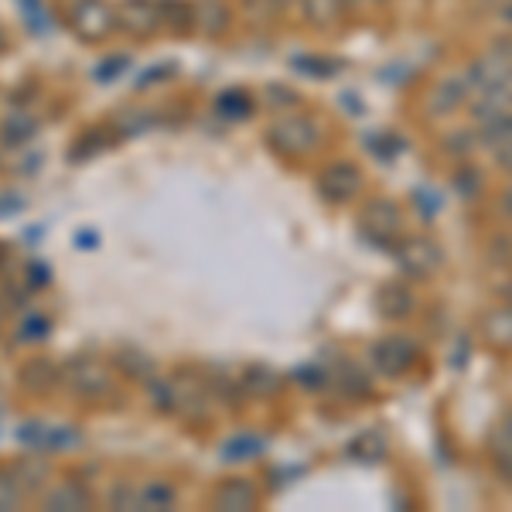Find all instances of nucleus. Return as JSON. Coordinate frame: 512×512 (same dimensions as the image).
<instances>
[{
  "mask_svg": "<svg viewBox=\"0 0 512 512\" xmlns=\"http://www.w3.org/2000/svg\"><path fill=\"white\" fill-rule=\"evenodd\" d=\"M69 28L82 41H103L120 28V21L106 0H76L69 11Z\"/></svg>",
  "mask_w": 512,
  "mask_h": 512,
  "instance_id": "obj_1",
  "label": "nucleus"
},
{
  "mask_svg": "<svg viewBox=\"0 0 512 512\" xmlns=\"http://www.w3.org/2000/svg\"><path fill=\"white\" fill-rule=\"evenodd\" d=\"M267 144L280 154H308L321 144V127L311 117H284L267 130Z\"/></svg>",
  "mask_w": 512,
  "mask_h": 512,
  "instance_id": "obj_2",
  "label": "nucleus"
},
{
  "mask_svg": "<svg viewBox=\"0 0 512 512\" xmlns=\"http://www.w3.org/2000/svg\"><path fill=\"white\" fill-rule=\"evenodd\" d=\"M117 21L123 31H130L134 38H147L158 28H164V14H161V0H123Z\"/></svg>",
  "mask_w": 512,
  "mask_h": 512,
  "instance_id": "obj_3",
  "label": "nucleus"
},
{
  "mask_svg": "<svg viewBox=\"0 0 512 512\" xmlns=\"http://www.w3.org/2000/svg\"><path fill=\"white\" fill-rule=\"evenodd\" d=\"M417 352L410 342H403V338H386V342H379L373 349V366L379 369L383 376H400L407 373L410 366H414Z\"/></svg>",
  "mask_w": 512,
  "mask_h": 512,
  "instance_id": "obj_4",
  "label": "nucleus"
},
{
  "mask_svg": "<svg viewBox=\"0 0 512 512\" xmlns=\"http://www.w3.org/2000/svg\"><path fill=\"white\" fill-rule=\"evenodd\" d=\"M318 188L328 202H345V198H352L359 192V171H355L352 164H332V168H325Z\"/></svg>",
  "mask_w": 512,
  "mask_h": 512,
  "instance_id": "obj_5",
  "label": "nucleus"
},
{
  "mask_svg": "<svg viewBox=\"0 0 512 512\" xmlns=\"http://www.w3.org/2000/svg\"><path fill=\"white\" fill-rule=\"evenodd\" d=\"M468 96H472L468 76H448V79L437 82L431 106H434V113H454L458 106H465V103H468Z\"/></svg>",
  "mask_w": 512,
  "mask_h": 512,
  "instance_id": "obj_6",
  "label": "nucleus"
},
{
  "mask_svg": "<svg viewBox=\"0 0 512 512\" xmlns=\"http://www.w3.org/2000/svg\"><path fill=\"white\" fill-rule=\"evenodd\" d=\"M437 260H441V253H437L427 239H407V243L400 246V263L410 274H431L437 267Z\"/></svg>",
  "mask_w": 512,
  "mask_h": 512,
  "instance_id": "obj_7",
  "label": "nucleus"
},
{
  "mask_svg": "<svg viewBox=\"0 0 512 512\" xmlns=\"http://www.w3.org/2000/svg\"><path fill=\"white\" fill-rule=\"evenodd\" d=\"M195 24L205 31V35H222L229 24V11L222 0H202V4L195 7Z\"/></svg>",
  "mask_w": 512,
  "mask_h": 512,
  "instance_id": "obj_8",
  "label": "nucleus"
},
{
  "mask_svg": "<svg viewBox=\"0 0 512 512\" xmlns=\"http://www.w3.org/2000/svg\"><path fill=\"white\" fill-rule=\"evenodd\" d=\"M219 509H253L256 506V489L250 482H226L216 492Z\"/></svg>",
  "mask_w": 512,
  "mask_h": 512,
  "instance_id": "obj_9",
  "label": "nucleus"
},
{
  "mask_svg": "<svg viewBox=\"0 0 512 512\" xmlns=\"http://www.w3.org/2000/svg\"><path fill=\"white\" fill-rule=\"evenodd\" d=\"M216 106H219V113H226V117H246V113L253 110L250 106V96L246 93H222L219 99H216Z\"/></svg>",
  "mask_w": 512,
  "mask_h": 512,
  "instance_id": "obj_10",
  "label": "nucleus"
},
{
  "mask_svg": "<svg viewBox=\"0 0 512 512\" xmlns=\"http://www.w3.org/2000/svg\"><path fill=\"white\" fill-rule=\"evenodd\" d=\"M369 222L376 226V233H396V229H400V216H396L393 205H373Z\"/></svg>",
  "mask_w": 512,
  "mask_h": 512,
  "instance_id": "obj_11",
  "label": "nucleus"
},
{
  "mask_svg": "<svg viewBox=\"0 0 512 512\" xmlns=\"http://www.w3.org/2000/svg\"><path fill=\"white\" fill-rule=\"evenodd\" d=\"M120 72H130V59H127V55H110L106 62L96 65L93 76H96V82H113V79L120 76Z\"/></svg>",
  "mask_w": 512,
  "mask_h": 512,
  "instance_id": "obj_12",
  "label": "nucleus"
},
{
  "mask_svg": "<svg viewBox=\"0 0 512 512\" xmlns=\"http://www.w3.org/2000/svg\"><path fill=\"white\" fill-rule=\"evenodd\" d=\"M151 502H158V506L168 509L171 502H175V492L171 489H164V485H151L144 495H140V506H151Z\"/></svg>",
  "mask_w": 512,
  "mask_h": 512,
  "instance_id": "obj_13",
  "label": "nucleus"
},
{
  "mask_svg": "<svg viewBox=\"0 0 512 512\" xmlns=\"http://www.w3.org/2000/svg\"><path fill=\"white\" fill-rule=\"evenodd\" d=\"M495 465H499V472L512 478V448H495Z\"/></svg>",
  "mask_w": 512,
  "mask_h": 512,
  "instance_id": "obj_14",
  "label": "nucleus"
},
{
  "mask_svg": "<svg viewBox=\"0 0 512 512\" xmlns=\"http://www.w3.org/2000/svg\"><path fill=\"white\" fill-rule=\"evenodd\" d=\"M502 21L512 24V0H506V4H502Z\"/></svg>",
  "mask_w": 512,
  "mask_h": 512,
  "instance_id": "obj_15",
  "label": "nucleus"
},
{
  "mask_svg": "<svg viewBox=\"0 0 512 512\" xmlns=\"http://www.w3.org/2000/svg\"><path fill=\"white\" fill-rule=\"evenodd\" d=\"M506 209L512 212V188H509V192H506Z\"/></svg>",
  "mask_w": 512,
  "mask_h": 512,
  "instance_id": "obj_16",
  "label": "nucleus"
},
{
  "mask_svg": "<svg viewBox=\"0 0 512 512\" xmlns=\"http://www.w3.org/2000/svg\"><path fill=\"white\" fill-rule=\"evenodd\" d=\"M506 434L512 437V417H509V424H506Z\"/></svg>",
  "mask_w": 512,
  "mask_h": 512,
  "instance_id": "obj_17",
  "label": "nucleus"
},
{
  "mask_svg": "<svg viewBox=\"0 0 512 512\" xmlns=\"http://www.w3.org/2000/svg\"><path fill=\"white\" fill-rule=\"evenodd\" d=\"M4 45H7V41H4V35H0V52H4Z\"/></svg>",
  "mask_w": 512,
  "mask_h": 512,
  "instance_id": "obj_18",
  "label": "nucleus"
},
{
  "mask_svg": "<svg viewBox=\"0 0 512 512\" xmlns=\"http://www.w3.org/2000/svg\"><path fill=\"white\" fill-rule=\"evenodd\" d=\"M277 4H287V0H277Z\"/></svg>",
  "mask_w": 512,
  "mask_h": 512,
  "instance_id": "obj_19",
  "label": "nucleus"
},
{
  "mask_svg": "<svg viewBox=\"0 0 512 512\" xmlns=\"http://www.w3.org/2000/svg\"><path fill=\"white\" fill-rule=\"evenodd\" d=\"M509 311H512V301H509Z\"/></svg>",
  "mask_w": 512,
  "mask_h": 512,
  "instance_id": "obj_20",
  "label": "nucleus"
}]
</instances>
